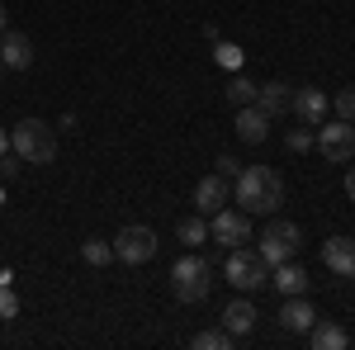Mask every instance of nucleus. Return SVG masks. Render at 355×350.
I'll list each match as a JSON object with an SVG mask.
<instances>
[{"instance_id":"obj_1","label":"nucleus","mask_w":355,"mask_h":350,"mask_svg":"<svg viewBox=\"0 0 355 350\" xmlns=\"http://www.w3.org/2000/svg\"><path fill=\"white\" fill-rule=\"evenodd\" d=\"M232 204L246 218H270L284 204V180L275 166H242V175L232 180Z\"/></svg>"},{"instance_id":"obj_2","label":"nucleus","mask_w":355,"mask_h":350,"mask_svg":"<svg viewBox=\"0 0 355 350\" xmlns=\"http://www.w3.org/2000/svg\"><path fill=\"white\" fill-rule=\"evenodd\" d=\"M10 152H19L28 166H53L57 161V133L43 119H19L10 128Z\"/></svg>"},{"instance_id":"obj_3","label":"nucleus","mask_w":355,"mask_h":350,"mask_svg":"<svg viewBox=\"0 0 355 350\" xmlns=\"http://www.w3.org/2000/svg\"><path fill=\"white\" fill-rule=\"evenodd\" d=\"M171 294L180 298V303H204V298L214 294V265H209L204 256L185 251V256L171 265Z\"/></svg>"},{"instance_id":"obj_4","label":"nucleus","mask_w":355,"mask_h":350,"mask_svg":"<svg viewBox=\"0 0 355 350\" xmlns=\"http://www.w3.org/2000/svg\"><path fill=\"white\" fill-rule=\"evenodd\" d=\"M223 274H227V284L242 289V294H256V289L270 284V265H266V256H261V251H246V246H232V251H227Z\"/></svg>"},{"instance_id":"obj_5","label":"nucleus","mask_w":355,"mask_h":350,"mask_svg":"<svg viewBox=\"0 0 355 350\" xmlns=\"http://www.w3.org/2000/svg\"><path fill=\"white\" fill-rule=\"evenodd\" d=\"M114 261H123V265H147L152 256H157V232L152 227H142V222H128V227H119L114 232Z\"/></svg>"},{"instance_id":"obj_6","label":"nucleus","mask_w":355,"mask_h":350,"mask_svg":"<svg viewBox=\"0 0 355 350\" xmlns=\"http://www.w3.org/2000/svg\"><path fill=\"white\" fill-rule=\"evenodd\" d=\"M303 246V232L294 227V222H284V218H275V222H266V232H261V256H266V265H284V261H294Z\"/></svg>"},{"instance_id":"obj_7","label":"nucleus","mask_w":355,"mask_h":350,"mask_svg":"<svg viewBox=\"0 0 355 350\" xmlns=\"http://www.w3.org/2000/svg\"><path fill=\"white\" fill-rule=\"evenodd\" d=\"M313 142H318V152H322L331 166H346L355 157V123H346V119H331L327 123V119H322Z\"/></svg>"},{"instance_id":"obj_8","label":"nucleus","mask_w":355,"mask_h":350,"mask_svg":"<svg viewBox=\"0 0 355 350\" xmlns=\"http://www.w3.org/2000/svg\"><path fill=\"white\" fill-rule=\"evenodd\" d=\"M209 237L232 251V246L251 242V218L242 209H218V213H209Z\"/></svg>"},{"instance_id":"obj_9","label":"nucleus","mask_w":355,"mask_h":350,"mask_svg":"<svg viewBox=\"0 0 355 350\" xmlns=\"http://www.w3.org/2000/svg\"><path fill=\"white\" fill-rule=\"evenodd\" d=\"M0 67H5V71H28V67H33V38L5 28V33H0Z\"/></svg>"},{"instance_id":"obj_10","label":"nucleus","mask_w":355,"mask_h":350,"mask_svg":"<svg viewBox=\"0 0 355 350\" xmlns=\"http://www.w3.org/2000/svg\"><path fill=\"white\" fill-rule=\"evenodd\" d=\"M327 90H318V85H303V90H294V105H289V114H299V123H308V128H318L322 119H327Z\"/></svg>"},{"instance_id":"obj_11","label":"nucleus","mask_w":355,"mask_h":350,"mask_svg":"<svg viewBox=\"0 0 355 350\" xmlns=\"http://www.w3.org/2000/svg\"><path fill=\"white\" fill-rule=\"evenodd\" d=\"M322 265L336 279H355V237H327L322 242Z\"/></svg>"},{"instance_id":"obj_12","label":"nucleus","mask_w":355,"mask_h":350,"mask_svg":"<svg viewBox=\"0 0 355 350\" xmlns=\"http://www.w3.org/2000/svg\"><path fill=\"white\" fill-rule=\"evenodd\" d=\"M232 128H237V137H242V142L261 147V142L270 137V114H266L261 105H242V109H237V119H232Z\"/></svg>"},{"instance_id":"obj_13","label":"nucleus","mask_w":355,"mask_h":350,"mask_svg":"<svg viewBox=\"0 0 355 350\" xmlns=\"http://www.w3.org/2000/svg\"><path fill=\"white\" fill-rule=\"evenodd\" d=\"M313 322H318V313H313L308 294L284 298V308H279V326H284V331H294V336H308V331H313Z\"/></svg>"},{"instance_id":"obj_14","label":"nucleus","mask_w":355,"mask_h":350,"mask_svg":"<svg viewBox=\"0 0 355 350\" xmlns=\"http://www.w3.org/2000/svg\"><path fill=\"white\" fill-rule=\"evenodd\" d=\"M194 209H199L204 218L227 209V180H223V175H204V180L194 185Z\"/></svg>"},{"instance_id":"obj_15","label":"nucleus","mask_w":355,"mask_h":350,"mask_svg":"<svg viewBox=\"0 0 355 350\" xmlns=\"http://www.w3.org/2000/svg\"><path fill=\"white\" fill-rule=\"evenodd\" d=\"M256 317H261V313H256V303H251V298H232V303L223 308V331L246 336V331L256 326Z\"/></svg>"},{"instance_id":"obj_16","label":"nucleus","mask_w":355,"mask_h":350,"mask_svg":"<svg viewBox=\"0 0 355 350\" xmlns=\"http://www.w3.org/2000/svg\"><path fill=\"white\" fill-rule=\"evenodd\" d=\"M256 105L266 109L270 119L289 114V105H294V85H284V81H266L261 90H256Z\"/></svg>"},{"instance_id":"obj_17","label":"nucleus","mask_w":355,"mask_h":350,"mask_svg":"<svg viewBox=\"0 0 355 350\" xmlns=\"http://www.w3.org/2000/svg\"><path fill=\"white\" fill-rule=\"evenodd\" d=\"M270 284H275L284 298H299V294H308V284H313V279H308V270H299L294 261H284V265H275Z\"/></svg>"},{"instance_id":"obj_18","label":"nucleus","mask_w":355,"mask_h":350,"mask_svg":"<svg viewBox=\"0 0 355 350\" xmlns=\"http://www.w3.org/2000/svg\"><path fill=\"white\" fill-rule=\"evenodd\" d=\"M308 346L313 350H346L351 346V336H346V326H336V322H313V331H308Z\"/></svg>"},{"instance_id":"obj_19","label":"nucleus","mask_w":355,"mask_h":350,"mask_svg":"<svg viewBox=\"0 0 355 350\" xmlns=\"http://www.w3.org/2000/svg\"><path fill=\"white\" fill-rule=\"evenodd\" d=\"M175 237L190 246V251H194V246H204V242H209V222H204V213H199V218H180Z\"/></svg>"},{"instance_id":"obj_20","label":"nucleus","mask_w":355,"mask_h":350,"mask_svg":"<svg viewBox=\"0 0 355 350\" xmlns=\"http://www.w3.org/2000/svg\"><path fill=\"white\" fill-rule=\"evenodd\" d=\"M256 90H261L256 81H246V76H232L223 95H227V105H232V109H242V105H256Z\"/></svg>"},{"instance_id":"obj_21","label":"nucleus","mask_w":355,"mask_h":350,"mask_svg":"<svg viewBox=\"0 0 355 350\" xmlns=\"http://www.w3.org/2000/svg\"><path fill=\"white\" fill-rule=\"evenodd\" d=\"M81 261H85V265H110V261H114V246L100 242V237H90V242H81Z\"/></svg>"},{"instance_id":"obj_22","label":"nucleus","mask_w":355,"mask_h":350,"mask_svg":"<svg viewBox=\"0 0 355 350\" xmlns=\"http://www.w3.org/2000/svg\"><path fill=\"white\" fill-rule=\"evenodd\" d=\"M232 341H237V336H232V331H223V326H218V331H199V336H194L190 346H194V350H227Z\"/></svg>"},{"instance_id":"obj_23","label":"nucleus","mask_w":355,"mask_h":350,"mask_svg":"<svg viewBox=\"0 0 355 350\" xmlns=\"http://www.w3.org/2000/svg\"><path fill=\"white\" fill-rule=\"evenodd\" d=\"M214 57H218V67H227V71H237V67H242V48H237V43H214Z\"/></svg>"},{"instance_id":"obj_24","label":"nucleus","mask_w":355,"mask_h":350,"mask_svg":"<svg viewBox=\"0 0 355 350\" xmlns=\"http://www.w3.org/2000/svg\"><path fill=\"white\" fill-rule=\"evenodd\" d=\"M331 109H336V119H346V123H355V85H346V90H336V100H331Z\"/></svg>"},{"instance_id":"obj_25","label":"nucleus","mask_w":355,"mask_h":350,"mask_svg":"<svg viewBox=\"0 0 355 350\" xmlns=\"http://www.w3.org/2000/svg\"><path fill=\"white\" fill-rule=\"evenodd\" d=\"M284 147H289V152H308V147H313V133H308V123L289 128V133H284Z\"/></svg>"},{"instance_id":"obj_26","label":"nucleus","mask_w":355,"mask_h":350,"mask_svg":"<svg viewBox=\"0 0 355 350\" xmlns=\"http://www.w3.org/2000/svg\"><path fill=\"white\" fill-rule=\"evenodd\" d=\"M10 317H19V298L10 294V284H0V322H10Z\"/></svg>"},{"instance_id":"obj_27","label":"nucleus","mask_w":355,"mask_h":350,"mask_svg":"<svg viewBox=\"0 0 355 350\" xmlns=\"http://www.w3.org/2000/svg\"><path fill=\"white\" fill-rule=\"evenodd\" d=\"M214 166H218V175H223V180H237V175H242V161H237V157H227V152H223V157H218Z\"/></svg>"},{"instance_id":"obj_28","label":"nucleus","mask_w":355,"mask_h":350,"mask_svg":"<svg viewBox=\"0 0 355 350\" xmlns=\"http://www.w3.org/2000/svg\"><path fill=\"white\" fill-rule=\"evenodd\" d=\"M19 166H24L19 152H5V157H0V175H5V180H15V175H19Z\"/></svg>"},{"instance_id":"obj_29","label":"nucleus","mask_w":355,"mask_h":350,"mask_svg":"<svg viewBox=\"0 0 355 350\" xmlns=\"http://www.w3.org/2000/svg\"><path fill=\"white\" fill-rule=\"evenodd\" d=\"M346 199L355 204V170H346Z\"/></svg>"},{"instance_id":"obj_30","label":"nucleus","mask_w":355,"mask_h":350,"mask_svg":"<svg viewBox=\"0 0 355 350\" xmlns=\"http://www.w3.org/2000/svg\"><path fill=\"white\" fill-rule=\"evenodd\" d=\"M10 152V128H0V157Z\"/></svg>"},{"instance_id":"obj_31","label":"nucleus","mask_w":355,"mask_h":350,"mask_svg":"<svg viewBox=\"0 0 355 350\" xmlns=\"http://www.w3.org/2000/svg\"><path fill=\"white\" fill-rule=\"evenodd\" d=\"M5 28H10V15H5V5H0V33H5Z\"/></svg>"},{"instance_id":"obj_32","label":"nucleus","mask_w":355,"mask_h":350,"mask_svg":"<svg viewBox=\"0 0 355 350\" xmlns=\"http://www.w3.org/2000/svg\"><path fill=\"white\" fill-rule=\"evenodd\" d=\"M0 204H5V189H0Z\"/></svg>"}]
</instances>
